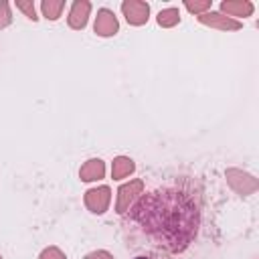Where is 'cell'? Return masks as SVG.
<instances>
[{"instance_id": "1", "label": "cell", "mask_w": 259, "mask_h": 259, "mask_svg": "<svg viewBox=\"0 0 259 259\" xmlns=\"http://www.w3.org/2000/svg\"><path fill=\"white\" fill-rule=\"evenodd\" d=\"M132 219L156 245L172 253L186 249L198 229V208L194 200L176 188H162L142 196L132 208Z\"/></svg>"}, {"instance_id": "2", "label": "cell", "mask_w": 259, "mask_h": 259, "mask_svg": "<svg viewBox=\"0 0 259 259\" xmlns=\"http://www.w3.org/2000/svg\"><path fill=\"white\" fill-rule=\"evenodd\" d=\"M227 182H229L231 188H233L237 194H241V196L253 194V192L257 190V180H255L251 174H247V172H243V170H237V168L227 170Z\"/></svg>"}, {"instance_id": "3", "label": "cell", "mask_w": 259, "mask_h": 259, "mask_svg": "<svg viewBox=\"0 0 259 259\" xmlns=\"http://www.w3.org/2000/svg\"><path fill=\"white\" fill-rule=\"evenodd\" d=\"M109 200H111V190L107 186H97V188H89L85 192V206L91 210V212H105L107 206H109Z\"/></svg>"}, {"instance_id": "4", "label": "cell", "mask_w": 259, "mask_h": 259, "mask_svg": "<svg viewBox=\"0 0 259 259\" xmlns=\"http://www.w3.org/2000/svg\"><path fill=\"white\" fill-rule=\"evenodd\" d=\"M121 10H123V16L130 24H144L148 20V14H150V6L142 0H125L121 4Z\"/></svg>"}, {"instance_id": "5", "label": "cell", "mask_w": 259, "mask_h": 259, "mask_svg": "<svg viewBox=\"0 0 259 259\" xmlns=\"http://www.w3.org/2000/svg\"><path fill=\"white\" fill-rule=\"evenodd\" d=\"M144 190V182L142 180H132L127 184H123L119 190H117V204H115V210L117 212H125L130 208V204L138 198V194H142Z\"/></svg>"}, {"instance_id": "6", "label": "cell", "mask_w": 259, "mask_h": 259, "mask_svg": "<svg viewBox=\"0 0 259 259\" xmlns=\"http://www.w3.org/2000/svg\"><path fill=\"white\" fill-rule=\"evenodd\" d=\"M95 32L99 34V36H111V34H115L117 32V28H119V24H117V18H115V14L111 12V10H107V8H101L99 12H97V18H95Z\"/></svg>"}, {"instance_id": "7", "label": "cell", "mask_w": 259, "mask_h": 259, "mask_svg": "<svg viewBox=\"0 0 259 259\" xmlns=\"http://www.w3.org/2000/svg\"><path fill=\"white\" fill-rule=\"evenodd\" d=\"M198 20L202 24H208L212 28H221V30H239L241 28V22L239 20H233L225 14H219V12H204V14H198Z\"/></svg>"}, {"instance_id": "8", "label": "cell", "mask_w": 259, "mask_h": 259, "mask_svg": "<svg viewBox=\"0 0 259 259\" xmlns=\"http://www.w3.org/2000/svg\"><path fill=\"white\" fill-rule=\"evenodd\" d=\"M89 10H91V4H89V2H85V0L73 2L71 12H69V26H71V28H83V26L87 24Z\"/></svg>"}, {"instance_id": "9", "label": "cell", "mask_w": 259, "mask_h": 259, "mask_svg": "<svg viewBox=\"0 0 259 259\" xmlns=\"http://www.w3.org/2000/svg\"><path fill=\"white\" fill-rule=\"evenodd\" d=\"M103 174H105V164H103V160H99V158L87 160V162L81 166V170H79V176H81L83 182L99 180V178H103Z\"/></svg>"}, {"instance_id": "10", "label": "cell", "mask_w": 259, "mask_h": 259, "mask_svg": "<svg viewBox=\"0 0 259 259\" xmlns=\"http://www.w3.org/2000/svg\"><path fill=\"white\" fill-rule=\"evenodd\" d=\"M221 10L227 12L229 16H251L253 4L249 0H225L221 4Z\"/></svg>"}, {"instance_id": "11", "label": "cell", "mask_w": 259, "mask_h": 259, "mask_svg": "<svg viewBox=\"0 0 259 259\" xmlns=\"http://www.w3.org/2000/svg\"><path fill=\"white\" fill-rule=\"evenodd\" d=\"M136 170V164L132 158H125V156H119L113 160V166H111V178L113 180H121L125 176H130L132 172Z\"/></svg>"}, {"instance_id": "12", "label": "cell", "mask_w": 259, "mask_h": 259, "mask_svg": "<svg viewBox=\"0 0 259 259\" xmlns=\"http://www.w3.org/2000/svg\"><path fill=\"white\" fill-rule=\"evenodd\" d=\"M63 8H65V2L63 0H45L42 2V12L51 20H57L61 16V10Z\"/></svg>"}, {"instance_id": "13", "label": "cell", "mask_w": 259, "mask_h": 259, "mask_svg": "<svg viewBox=\"0 0 259 259\" xmlns=\"http://www.w3.org/2000/svg\"><path fill=\"white\" fill-rule=\"evenodd\" d=\"M178 20H180L178 8H166V10H160V14H158V24L166 26V28L178 24Z\"/></svg>"}, {"instance_id": "14", "label": "cell", "mask_w": 259, "mask_h": 259, "mask_svg": "<svg viewBox=\"0 0 259 259\" xmlns=\"http://www.w3.org/2000/svg\"><path fill=\"white\" fill-rule=\"evenodd\" d=\"M186 8H188L190 12L204 14V12L210 8V0H202V2H186Z\"/></svg>"}, {"instance_id": "15", "label": "cell", "mask_w": 259, "mask_h": 259, "mask_svg": "<svg viewBox=\"0 0 259 259\" xmlns=\"http://www.w3.org/2000/svg\"><path fill=\"white\" fill-rule=\"evenodd\" d=\"M38 259H65V253H63L61 249H57V247H47V249L40 253Z\"/></svg>"}, {"instance_id": "16", "label": "cell", "mask_w": 259, "mask_h": 259, "mask_svg": "<svg viewBox=\"0 0 259 259\" xmlns=\"http://www.w3.org/2000/svg\"><path fill=\"white\" fill-rule=\"evenodd\" d=\"M10 24V8L6 2H0V28Z\"/></svg>"}, {"instance_id": "17", "label": "cell", "mask_w": 259, "mask_h": 259, "mask_svg": "<svg viewBox=\"0 0 259 259\" xmlns=\"http://www.w3.org/2000/svg\"><path fill=\"white\" fill-rule=\"evenodd\" d=\"M16 6L28 16V18H32V20H36V14H34V4L32 2H16Z\"/></svg>"}, {"instance_id": "18", "label": "cell", "mask_w": 259, "mask_h": 259, "mask_svg": "<svg viewBox=\"0 0 259 259\" xmlns=\"http://www.w3.org/2000/svg\"><path fill=\"white\" fill-rule=\"evenodd\" d=\"M85 259H113L107 251H93V253H87Z\"/></svg>"}, {"instance_id": "19", "label": "cell", "mask_w": 259, "mask_h": 259, "mask_svg": "<svg viewBox=\"0 0 259 259\" xmlns=\"http://www.w3.org/2000/svg\"><path fill=\"white\" fill-rule=\"evenodd\" d=\"M136 259H150V257H136Z\"/></svg>"}, {"instance_id": "20", "label": "cell", "mask_w": 259, "mask_h": 259, "mask_svg": "<svg viewBox=\"0 0 259 259\" xmlns=\"http://www.w3.org/2000/svg\"><path fill=\"white\" fill-rule=\"evenodd\" d=\"M0 259H2V257H0Z\"/></svg>"}]
</instances>
